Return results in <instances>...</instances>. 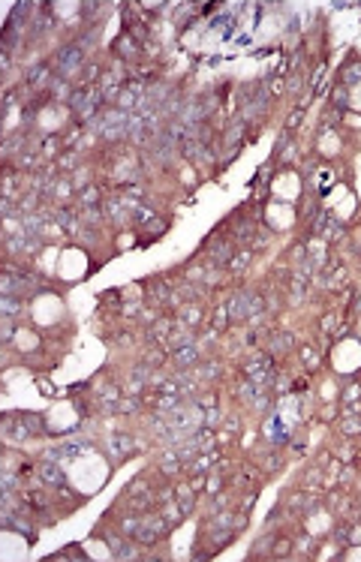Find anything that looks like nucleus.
Returning <instances> with one entry per match:
<instances>
[{"label": "nucleus", "mask_w": 361, "mask_h": 562, "mask_svg": "<svg viewBox=\"0 0 361 562\" xmlns=\"http://www.w3.org/2000/svg\"><path fill=\"white\" fill-rule=\"evenodd\" d=\"M262 310V298L259 295H250V292H241L232 298V304H229V319H247L253 313H259Z\"/></svg>", "instance_id": "f257e3e1"}, {"label": "nucleus", "mask_w": 361, "mask_h": 562, "mask_svg": "<svg viewBox=\"0 0 361 562\" xmlns=\"http://www.w3.org/2000/svg\"><path fill=\"white\" fill-rule=\"evenodd\" d=\"M82 48L79 45H66V48H60L57 54H54V66H57V72L60 76H69V72H76L79 66H82Z\"/></svg>", "instance_id": "f03ea898"}, {"label": "nucleus", "mask_w": 361, "mask_h": 562, "mask_svg": "<svg viewBox=\"0 0 361 562\" xmlns=\"http://www.w3.org/2000/svg\"><path fill=\"white\" fill-rule=\"evenodd\" d=\"M108 547L118 559H138V550L130 544V541H121V538H108Z\"/></svg>", "instance_id": "7ed1b4c3"}, {"label": "nucleus", "mask_w": 361, "mask_h": 562, "mask_svg": "<svg viewBox=\"0 0 361 562\" xmlns=\"http://www.w3.org/2000/svg\"><path fill=\"white\" fill-rule=\"evenodd\" d=\"M196 361H199L196 346H178V349H175V364H178V367H193Z\"/></svg>", "instance_id": "20e7f679"}, {"label": "nucleus", "mask_w": 361, "mask_h": 562, "mask_svg": "<svg viewBox=\"0 0 361 562\" xmlns=\"http://www.w3.org/2000/svg\"><path fill=\"white\" fill-rule=\"evenodd\" d=\"M48 79H51L48 63H40V66H33V69L27 72V85H48Z\"/></svg>", "instance_id": "39448f33"}, {"label": "nucleus", "mask_w": 361, "mask_h": 562, "mask_svg": "<svg viewBox=\"0 0 361 562\" xmlns=\"http://www.w3.org/2000/svg\"><path fill=\"white\" fill-rule=\"evenodd\" d=\"M40 472H43V481H45V484H51V487H63V472H60L54 463H45Z\"/></svg>", "instance_id": "423d86ee"}, {"label": "nucleus", "mask_w": 361, "mask_h": 562, "mask_svg": "<svg viewBox=\"0 0 361 562\" xmlns=\"http://www.w3.org/2000/svg\"><path fill=\"white\" fill-rule=\"evenodd\" d=\"M208 247H211V253H214V256H220V259H217L220 265H226V261L232 259V247H229L226 241H208Z\"/></svg>", "instance_id": "0eeeda50"}, {"label": "nucleus", "mask_w": 361, "mask_h": 562, "mask_svg": "<svg viewBox=\"0 0 361 562\" xmlns=\"http://www.w3.org/2000/svg\"><path fill=\"white\" fill-rule=\"evenodd\" d=\"M241 138H244V124H238V121H235V124L226 130V144H238Z\"/></svg>", "instance_id": "6e6552de"}, {"label": "nucleus", "mask_w": 361, "mask_h": 562, "mask_svg": "<svg viewBox=\"0 0 361 562\" xmlns=\"http://www.w3.org/2000/svg\"><path fill=\"white\" fill-rule=\"evenodd\" d=\"M343 82H346V85L361 82V63H352V66H346V69H343Z\"/></svg>", "instance_id": "1a4fd4ad"}, {"label": "nucleus", "mask_w": 361, "mask_h": 562, "mask_svg": "<svg viewBox=\"0 0 361 562\" xmlns=\"http://www.w3.org/2000/svg\"><path fill=\"white\" fill-rule=\"evenodd\" d=\"M289 346H292V337H289L286 331H280V334H277V340L271 343V352H283V349H289Z\"/></svg>", "instance_id": "9d476101"}, {"label": "nucleus", "mask_w": 361, "mask_h": 562, "mask_svg": "<svg viewBox=\"0 0 361 562\" xmlns=\"http://www.w3.org/2000/svg\"><path fill=\"white\" fill-rule=\"evenodd\" d=\"M18 313V298L15 295H3V316L9 319V316H15Z\"/></svg>", "instance_id": "9b49d317"}, {"label": "nucleus", "mask_w": 361, "mask_h": 562, "mask_svg": "<svg viewBox=\"0 0 361 562\" xmlns=\"http://www.w3.org/2000/svg\"><path fill=\"white\" fill-rule=\"evenodd\" d=\"M82 202H85V205H90V208H93V205H96V202H99V190H96V186H88V190H85V193H82Z\"/></svg>", "instance_id": "f8f14e48"}, {"label": "nucleus", "mask_w": 361, "mask_h": 562, "mask_svg": "<svg viewBox=\"0 0 361 562\" xmlns=\"http://www.w3.org/2000/svg\"><path fill=\"white\" fill-rule=\"evenodd\" d=\"M180 319H184V322H187V325H196V322H199V310H196V307H190V304H187V307H184V310H180Z\"/></svg>", "instance_id": "ddd939ff"}, {"label": "nucleus", "mask_w": 361, "mask_h": 562, "mask_svg": "<svg viewBox=\"0 0 361 562\" xmlns=\"http://www.w3.org/2000/svg\"><path fill=\"white\" fill-rule=\"evenodd\" d=\"M361 430V421L358 418H346L343 421V433H358Z\"/></svg>", "instance_id": "4468645a"}, {"label": "nucleus", "mask_w": 361, "mask_h": 562, "mask_svg": "<svg viewBox=\"0 0 361 562\" xmlns=\"http://www.w3.org/2000/svg\"><path fill=\"white\" fill-rule=\"evenodd\" d=\"M289 547H292V544H289L286 538H280V541H277V550H274V556H277V559H283V556L289 553Z\"/></svg>", "instance_id": "2eb2a0df"}, {"label": "nucleus", "mask_w": 361, "mask_h": 562, "mask_svg": "<svg viewBox=\"0 0 361 562\" xmlns=\"http://www.w3.org/2000/svg\"><path fill=\"white\" fill-rule=\"evenodd\" d=\"M226 322H229V310H223V307H220V313H217V319H214V325H217V328H220V331H223V328H226Z\"/></svg>", "instance_id": "dca6fc26"}, {"label": "nucleus", "mask_w": 361, "mask_h": 562, "mask_svg": "<svg viewBox=\"0 0 361 562\" xmlns=\"http://www.w3.org/2000/svg\"><path fill=\"white\" fill-rule=\"evenodd\" d=\"M334 99H337L340 105H346V90H337V93H334Z\"/></svg>", "instance_id": "f3484780"}, {"label": "nucleus", "mask_w": 361, "mask_h": 562, "mask_svg": "<svg viewBox=\"0 0 361 562\" xmlns=\"http://www.w3.org/2000/svg\"><path fill=\"white\" fill-rule=\"evenodd\" d=\"M349 541H361V526H355V529H352V535H349Z\"/></svg>", "instance_id": "a211bd4d"}]
</instances>
